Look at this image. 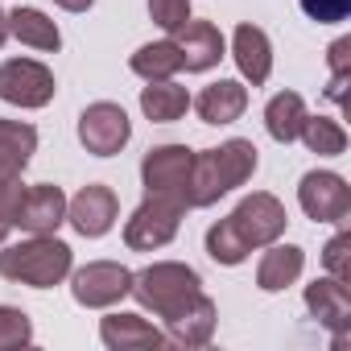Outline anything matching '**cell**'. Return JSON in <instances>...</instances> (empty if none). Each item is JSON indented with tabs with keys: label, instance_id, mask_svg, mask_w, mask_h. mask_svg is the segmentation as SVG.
I'll return each instance as SVG.
<instances>
[{
	"label": "cell",
	"instance_id": "21",
	"mask_svg": "<svg viewBox=\"0 0 351 351\" xmlns=\"http://www.w3.org/2000/svg\"><path fill=\"white\" fill-rule=\"evenodd\" d=\"M191 108V91L178 87L173 79H161V83H149L141 91V112L153 120V124H173V120H182Z\"/></svg>",
	"mask_w": 351,
	"mask_h": 351
},
{
	"label": "cell",
	"instance_id": "32",
	"mask_svg": "<svg viewBox=\"0 0 351 351\" xmlns=\"http://www.w3.org/2000/svg\"><path fill=\"white\" fill-rule=\"evenodd\" d=\"M25 195V182L13 178V182H0V228L13 232V215H17V203Z\"/></svg>",
	"mask_w": 351,
	"mask_h": 351
},
{
	"label": "cell",
	"instance_id": "34",
	"mask_svg": "<svg viewBox=\"0 0 351 351\" xmlns=\"http://www.w3.org/2000/svg\"><path fill=\"white\" fill-rule=\"evenodd\" d=\"M5 38H9V17L0 13V46H5Z\"/></svg>",
	"mask_w": 351,
	"mask_h": 351
},
{
	"label": "cell",
	"instance_id": "20",
	"mask_svg": "<svg viewBox=\"0 0 351 351\" xmlns=\"http://www.w3.org/2000/svg\"><path fill=\"white\" fill-rule=\"evenodd\" d=\"M302 265H306V252L298 244H265V256L256 265V285L265 293H281L285 285H293L302 277Z\"/></svg>",
	"mask_w": 351,
	"mask_h": 351
},
{
	"label": "cell",
	"instance_id": "23",
	"mask_svg": "<svg viewBox=\"0 0 351 351\" xmlns=\"http://www.w3.org/2000/svg\"><path fill=\"white\" fill-rule=\"evenodd\" d=\"M128 66H132V75H141L145 83H161V79H173V75L182 71V54H178V46L165 38V42L141 46V50L128 58Z\"/></svg>",
	"mask_w": 351,
	"mask_h": 351
},
{
	"label": "cell",
	"instance_id": "10",
	"mask_svg": "<svg viewBox=\"0 0 351 351\" xmlns=\"http://www.w3.org/2000/svg\"><path fill=\"white\" fill-rule=\"evenodd\" d=\"M128 136H132V124H128V112L120 104L99 99V104L83 108V116H79V141H83L87 153L112 157V153H120L128 145Z\"/></svg>",
	"mask_w": 351,
	"mask_h": 351
},
{
	"label": "cell",
	"instance_id": "3",
	"mask_svg": "<svg viewBox=\"0 0 351 351\" xmlns=\"http://www.w3.org/2000/svg\"><path fill=\"white\" fill-rule=\"evenodd\" d=\"M145 310H153L157 318H173L178 310H186L199 293H203V281L191 265H178V261H161V265H149L141 273H132V289H128Z\"/></svg>",
	"mask_w": 351,
	"mask_h": 351
},
{
	"label": "cell",
	"instance_id": "33",
	"mask_svg": "<svg viewBox=\"0 0 351 351\" xmlns=\"http://www.w3.org/2000/svg\"><path fill=\"white\" fill-rule=\"evenodd\" d=\"M54 5H58V9H66V13H87L95 0H54Z\"/></svg>",
	"mask_w": 351,
	"mask_h": 351
},
{
	"label": "cell",
	"instance_id": "22",
	"mask_svg": "<svg viewBox=\"0 0 351 351\" xmlns=\"http://www.w3.org/2000/svg\"><path fill=\"white\" fill-rule=\"evenodd\" d=\"M306 116H310V112H306V99H302L298 91H281V95H273L269 108H265V128H269L273 141L289 145V141H298Z\"/></svg>",
	"mask_w": 351,
	"mask_h": 351
},
{
	"label": "cell",
	"instance_id": "4",
	"mask_svg": "<svg viewBox=\"0 0 351 351\" xmlns=\"http://www.w3.org/2000/svg\"><path fill=\"white\" fill-rule=\"evenodd\" d=\"M191 207L182 199H165V195H145V203L128 215L124 223V244L132 252H153L165 248L173 236H178V223Z\"/></svg>",
	"mask_w": 351,
	"mask_h": 351
},
{
	"label": "cell",
	"instance_id": "19",
	"mask_svg": "<svg viewBox=\"0 0 351 351\" xmlns=\"http://www.w3.org/2000/svg\"><path fill=\"white\" fill-rule=\"evenodd\" d=\"M38 153V128L25 120H0V182L21 178V169Z\"/></svg>",
	"mask_w": 351,
	"mask_h": 351
},
{
	"label": "cell",
	"instance_id": "29",
	"mask_svg": "<svg viewBox=\"0 0 351 351\" xmlns=\"http://www.w3.org/2000/svg\"><path fill=\"white\" fill-rule=\"evenodd\" d=\"M322 265H326V273H330L335 281L351 285V232H347V223H343V232L322 248Z\"/></svg>",
	"mask_w": 351,
	"mask_h": 351
},
{
	"label": "cell",
	"instance_id": "11",
	"mask_svg": "<svg viewBox=\"0 0 351 351\" xmlns=\"http://www.w3.org/2000/svg\"><path fill=\"white\" fill-rule=\"evenodd\" d=\"M62 223H66V195H62V186H50V182L25 186L21 203H17V215H13V228H21L29 236H54Z\"/></svg>",
	"mask_w": 351,
	"mask_h": 351
},
{
	"label": "cell",
	"instance_id": "9",
	"mask_svg": "<svg viewBox=\"0 0 351 351\" xmlns=\"http://www.w3.org/2000/svg\"><path fill=\"white\" fill-rule=\"evenodd\" d=\"M128 289H132V273L116 261H91L71 277V293L87 310H108L120 298H128Z\"/></svg>",
	"mask_w": 351,
	"mask_h": 351
},
{
	"label": "cell",
	"instance_id": "17",
	"mask_svg": "<svg viewBox=\"0 0 351 351\" xmlns=\"http://www.w3.org/2000/svg\"><path fill=\"white\" fill-rule=\"evenodd\" d=\"M169 326V343H178V347H207L211 335H215V302L207 293H199L186 310H178L173 318H165Z\"/></svg>",
	"mask_w": 351,
	"mask_h": 351
},
{
	"label": "cell",
	"instance_id": "30",
	"mask_svg": "<svg viewBox=\"0 0 351 351\" xmlns=\"http://www.w3.org/2000/svg\"><path fill=\"white\" fill-rule=\"evenodd\" d=\"M149 17L165 34H178L191 21V0H149Z\"/></svg>",
	"mask_w": 351,
	"mask_h": 351
},
{
	"label": "cell",
	"instance_id": "13",
	"mask_svg": "<svg viewBox=\"0 0 351 351\" xmlns=\"http://www.w3.org/2000/svg\"><path fill=\"white\" fill-rule=\"evenodd\" d=\"M306 310L318 318V326H326L335 335V347L347 343V330H351V293H347L343 281H335L326 273L314 285H306Z\"/></svg>",
	"mask_w": 351,
	"mask_h": 351
},
{
	"label": "cell",
	"instance_id": "27",
	"mask_svg": "<svg viewBox=\"0 0 351 351\" xmlns=\"http://www.w3.org/2000/svg\"><path fill=\"white\" fill-rule=\"evenodd\" d=\"M347 79H351V38H339L330 46V83H326V99L347 104Z\"/></svg>",
	"mask_w": 351,
	"mask_h": 351
},
{
	"label": "cell",
	"instance_id": "26",
	"mask_svg": "<svg viewBox=\"0 0 351 351\" xmlns=\"http://www.w3.org/2000/svg\"><path fill=\"white\" fill-rule=\"evenodd\" d=\"M207 256H211L215 265H244V261H248V244L232 232L228 219H219V223L207 232Z\"/></svg>",
	"mask_w": 351,
	"mask_h": 351
},
{
	"label": "cell",
	"instance_id": "14",
	"mask_svg": "<svg viewBox=\"0 0 351 351\" xmlns=\"http://www.w3.org/2000/svg\"><path fill=\"white\" fill-rule=\"evenodd\" d=\"M173 46H178L186 71H211L223 58V34L211 21H186L173 38Z\"/></svg>",
	"mask_w": 351,
	"mask_h": 351
},
{
	"label": "cell",
	"instance_id": "7",
	"mask_svg": "<svg viewBox=\"0 0 351 351\" xmlns=\"http://www.w3.org/2000/svg\"><path fill=\"white\" fill-rule=\"evenodd\" d=\"M298 203L314 223H347L351 215V186L330 169H310L302 186H298Z\"/></svg>",
	"mask_w": 351,
	"mask_h": 351
},
{
	"label": "cell",
	"instance_id": "18",
	"mask_svg": "<svg viewBox=\"0 0 351 351\" xmlns=\"http://www.w3.org/2000/svg\"><path fill=\"white\" fill-rule=\"evenodd\" d=\"M99 339L112 351H145V347H161L165 343V335L153 322H145L141 314H108L99 322Z\"/></svg>",
	"mask_w": 351,
	"mask_h": 351
},
{
	"label": "cell",
	"instance_id": "1",
	"mask_svg": "<svg viewBox=\"0 0 351 351\" xmlns=\"http://www.w3.org/2000/svg\"><path fill=\"white\" fill-rule=\"evenodd\" d=\"M252 173H256V145L244 136H232L219 149L195 153L186 199H191V207H215L228 191L244 186Z\"/></svg>",
	"mask_w": 351,
	"mask_h": 351
},
{
	"label": "cell",
	"instance_id": "8",
	"mask_svg": "<svg viewBox=\"0 0 351 351\" xmlns=\"http://www.w3.org/2000/svg\"><path fill=\"white\" fill-rule=\"evenodd\" d=\"M54 91V71L34 58H9L0 66V99L13 108H46Z\"/></svg>",
	"mask_w": 351,
	"mask_h": 351
},
{
	"label": "cell",
	"instance_id": "16",
	"mask_svg": "<svg viewBox=\"0 0 351 351\" xmlns=\"http://www.w3.org/2000/svg\"><path fill=\"white\" fill-rule=\"evenodd\" d=\"M191 104H195V112H199L203 124H232L248 108V87L236 83V79H219V83L203 87Z\"/></svg>",
	"mask_w": 351,
	"mask_h": 351
},
{
	"label": "cell",
	"instance_id": "28",
	"mask_svg": "<svg viewBox=\"0 0 351 351\" xmlns=\"http://www.w3.org/2000/svg\"><path fill=\"white\" fill-rule=\"evenodd\" d=\"M34 339V322L25 310L17 306H0V351H13V347H25Z\"/></svg>",
	"mask_w": 351,
	"mask_h": 351
},
{
	"label": "cell",
	"instance_id": "12",
	"mask_svg": "<svg viewBox=\"0 0 351 351\" xmlns=\"http://www.w3.org/2000/svg\"><path fill=\"white\" fill-rule=\"evenodd\" d=\"M116 215H120V203H116V195H112L108 186H99V182H91V186H83L75 199H66V223H71L79 236H87V240L108 236L112 223H116Z\"/></svg>",
	"mask_w": 351,
	"mask_h": 351
},
{
	"label": "cell",
	"instance_id": "31",
	"mask_svg": "<svg viewBox=\"0 0 351 351\" xmlns=\"http://www.w3.org/2000/svg\"><path fill=\"white\" fill-rule=\"evenodd\" d=\"M302 13L318 25H335V21H347L351 13V0H298Z\"/></svg>",
	"mask_w": 351,
	"mask_h": 351
},
{
	"label": "cell",
	"instance_id": "15",
	"mask_svg": "<svg viewBox=\"0 0 351 351\" xmlns=\"http://www.w3.org/2000/svg\"><path fill=\"white\" fill-rule=\"evenodd\" d=\"M232 54H236L240 75H244L252 87L269 83V75H273V46H269V34H265L261 25H236Z\"/></svg>",
	"mask_w": 351,
	"mask_h": 351
},
{
	"label": "cell",
	"instance_id": "24",
	"mask_svg": "<svg viewBox=\"0 0 351 351\" xmlns=\"http://www.w3.org/2000/svg\"><path fill=\"white\" fill-rule=\"evenodd\" d=\"M9 34H13L21 46H34V50H58V46H62L58 25H54L42 9H13V13H9Z\"/></svg>",
	"mask_w": 351,
	"mask_h": 351
},
{
	"label": "cell",
	"instance_id": "5",
	"mask_svg": "<svg viewBox=\"0 0 351 351\" xmlns=\"http://www.w3.org/2000/svg\"><path fill=\"white\" fill-rule=\"evenodd\" d=\"M191 165H195V153L186 145H157L145 153L141 161V182H145V195H165V199H186V186H191Z\"/></svg>",
	"mask_w": 351,
	"mask_h": 351
},
{
	"label": "cell",
	"instance_id": "25",
	"mask_svg": "<svg viewBox=\"0 0 351 351\" xmlns=\"http://www.w3.org/2000/svg\"><path fill=\"white\" fill-rule=\"evenodd\" d=\"M298 136H302L306 149L318 153V157H339V153L347 149V132H343V124H339V120H326V116H306V124H302Z\"/></svg>",
	"mask_w": 351,
	"mask_h": 351
},
{
	"label": "cell",
	"instance_id": "6",
	"mask_svg": "<svg viewBox=\"0 0 351 351\" xmlns=\"http://www.w3.org/2000/svg\"><path fill=\"white\" fill-rule=\"evenodd\" d=\"M228 223H232V232H236V236L248 244V252H252V248H265V244L281 240V232H285L289 215H285L281 199H273V195L256 191V195H248V199L228 215Z\"/></svg>",
	"mask_w": 351,
	"mask_h": 351
},
{
	"label": "cell",
	"instance_id": "2",
	"mask_svg": "<svg viewBox=\"0 0 351 351\" xmlns=\"http://www.w3.org/2000/svg\"><path fill=\"white\" fill-rule=\"evenodd\" d=\"M0 277L17 285H34V289H50L71 277V248L54 236H29L21 244H9L0 252Z\"/></svg>",
	"mask_w": 351,
	"mask_h": 351
}]
</instances>
